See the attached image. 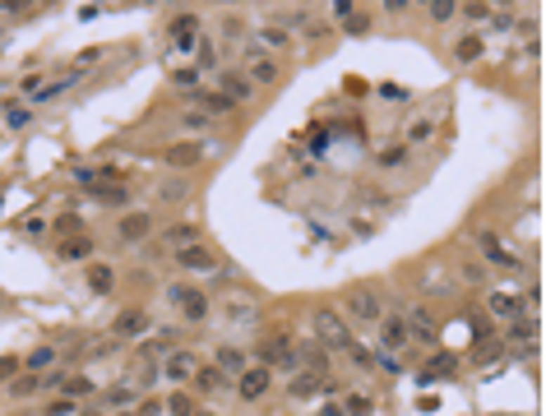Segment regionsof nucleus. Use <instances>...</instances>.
<instances>
[{
    "instance_id": "1",
    "label": "nucleus",
    "mask_w": 546,
    "mask_h": 416,
    "mask_svg": "<svg viewBox=\"0 0 546 416\" xmlns=\"http://www.w3.org/2000/svg\"><path fill=\"white\" fill-rule=\"evenodd\" d=\"M167 301L190 319V324H200V319L209 315V296H204L195 282H171V287H167Z\"/></svg>"
},
{
    "instance_id": "2",
    "label": "nucleus",
    "mask_w": 546,
    "mask_h": 416,
    "mask_svg": "<svg viewBox=\"0 0 546 416\" xmlns=\"http://www.w3.org/2000/svg\"><path fill=\"white\" fill-rule=\"evenodd\" d=\"M315 338L324 342V351H329V347H343L347 351L352 333H347V324L338 319V310H320V315H315Z\"/></svg>"
},
{
    "instance_id": "3",
    "label": "nucleus",
    "mask_w": 546,
    "mask_h": 416,
    "mask_svg": "<svg viewBox=\"0 0 546 416\" xmlns=\"http://www.w3.org/2000/svg\"><path fill=\"white\" fill-rule=\"evenodd\" d=\"M347 315L361 319V324H379V319H384V306H379V296H375V292H366V287H352V292H347Z\"/></svg>"
},
{
    "instance_id": "4",
    "label": "nucleus",
    "mask_w": 546,
    "mask_h": 416,
    "mask_svg": "<svg viewBox=\"0 0 546 416\" xmlns=\"http://www.w3.org/2000/svg\"><path fill=\"white\" fill-rule=\"evenodd\" d=\"M477 250L486 254V264H495V268H519V264H524L495 231H477Z\"/></svg>"
},
{
    "instance_id": "5",
    "label": "nucleus",
    "mask_w": 546,
    "mask_h": 416,
    "mask_svg": "<svg viewBox=\"0 0 546 416\" xmlns=\"http://www.w3.org/2000/svg\"><path fill=\"white\" fill-rule=\"evenodd\" d=\"M171 46H176L181 56H190L195 51V46H200V14H176V19H171Z\"/></svg>"
},
{
    "instance_id": "6",
    "label": "nucleus",
    "mask_w": 546,
    "mask_h": 416,
    "mask_svg": "<svg viewBox=\"0 0 546 416\" xmlns=\"http://www.w3.org/2000/svg\"><path fill=\"white\" fill-rule=\"evenodd\" d=\"M245 79L250 84H273L278 79V60L268 51H259V46H245Z\"/></svg>"
},
{
    "instance_id": "7",
    "label": "nucleus",
    "mask_w": 546,
    "mask_h": 416,
    "mask_svg": "<svg viewBox=\"0 0 546 416\" xmlns=\"http://www.w3.org/2000/svg\"><path fill=\"white\" fill-rule=\"evenodd\" d=\"M268 384H273L268 365H245L241 379H236V394H241L245 403H255V398H264V394H268Z\"/></svg>"
},
{
    "instance_id": "8",
    "label": "nucleus",
    "mask_w": 546,
    "mask_h": 416,
    "mask_svg": "<svg viewBox=\"0 0 546 416\" xmlns=\"http://www.w3.org/2000/svg\"><path fill=\"white\" fill-rule=\"evenodd\" d=\"M176 264L190 268V273H213V268H218V250H209L204 241H195V245H186V250H176Z\"/></svg>"
},
{
    "instance_id": "9",
    "label": "nucleus",
    "mask_w": 546,
    "mask_h": 416,
    "mask_svg": "<svg viewBox=\"0 0 546 416\" xmlns=\"http://www.w3.org/2000/svg\"><path fill=\"white\" fill-rule=\"evenodd\" d=\"M190 107L200 111V116H232L236 102H227L223 93H218V88H200V93L190 98Z\"/></svg>"
},
{
    "instance_id": "10",
    "label": "nucleus",
    "mask_w": 546,
    "mask_h": 416,
    "mask_svg": "<svg viewBox=\"0 0 546 416\" xmlns=\"http://www.w3.org/2000/svg\"><path fill=\"white\" fill-rule=\"evenodd\" d=\"M379 338H384L389 351H403L408 342H412V329H408V319H403V315H384V319H379Z\"/></svg>"
},
{
    "instance_id": "11",
    "label": "nucleus",
    "mask_w": 546,
    "mask_h": 416,
    "mask_svg": "<svg viewBox=\"0 0 546 416\" xmlns=\"http://www.w3.org/2000/svg\"><path fill=\"white\" fill-rule=\"evenodd\" d=\"M486 310L495 319H505V324H514V319L524 315V301H519L514 292H486Z\"/></svg>"
},
{
    "instance_id": "12",
    "label": "nucleus",
    "mask_w": 546,
    "mask_h": 416,
    "mask_svg": "<svg viewBox=\"0 0 546 416\" xmlns=\"http://www.w3.org/2000/svg\"><path fill=\"white\" fill-rule=\"evenodd\" d=\"M250 79L245 74H236V70H218V93H223L227 102H250Z\"/></svg>"
},
{
    "instance_id": "13",
    "label": "nucleus",
    "mask_w": 546,
    "mask_h": 416,
    "mask_svg": "<svg viewBox=\"0 0 546 416\" xmlns=\"http://www.w3.org/2000/svg\"><path fill=\"white\" fill-rule=\"evenodd\" d=\"M116 231H121V241H148V236H153V218H148V213H125L121 222H116Z\"/></svg>"
},
{
    "instance_id": "14",
    "label": "nucleus",
    "mask_w": 546,
    "mask_h": 416,
    "mask_svg": "<svg viewBox=\"0 0 546 416\" xmlns=\"http://www.w3.org/2000/svg\"><path fill=\"white\" fill-rule=\"evenodd\" d=\"M112 329H116V338H144L148 333V310H121Z\"/></svg>"
},
{
    "instance_id": "15",
    "label": "nucleus",
    "mask_w": 546,
    "mask_h": 416,
    "mask_svg": "<svg viewBox=\"0 0 546 416\" xmlns=\"http://www.w3.org/2000/svg\"><path fill=\"white\" fill-rule=\"evenodd\" d=\"M204 153H209V139L171 143V148H167V162H171V167H195V162H204Z\"/></svg>"
},
{
    "instance_id": "16",
    "label": "nucleus",
    "mask_w": 546,
    "mask_h": 416,
    "mask_svg": "<svg viewBox=\"0 0 546 416\" xmlns=\"http://www.w3.org/2000/svg\"><path fill=\"white\" fill-rule=\"evenodd\" d=\"M190 375H195V356L190 351H171L167 361H162V379L167 384H186Z\"/></svg>"
},
{
    "instance_id": "17",
    "label": "nucleus",
    "mask_w": 546,
    "mask_h": 416,
    "mask_svg": "<svg viewBox=\"0 0 546 416\" xmlns=\"http://www.w3.org/2000/svg\"><path fill=\"white\" fill-rule=\"evenodd\" d=\"M509 342L514 347H524V351H533V342H537V319L533 315H519L509 324Z\"/></svg>"
},
{
    "instance_id": "18",
    "label": "nucleus",
    "mask_w": 546,
    "mask_h": 416,
    "mask_svg": "<svg viewBox=\"0 0 546 416\" xmlns=\"http://www.w3.org/2000/svg\"><path fill=\"white\" fill-rule=\"evenodd\" d=\"M195 241H200V227H195V222H176V227L162 236L167 250H186V245H195Z\"/></svg>"
},
{
    "instance_id": "19",
    "label": "nucleus",
    "mask_w": 546,
    "mask_h": 416,
    "mask_svg": "<svg viewBox=\"0 0 546 416\" xmlns=\"http://www.w3.org/2000/svg\"><path fill=\"white\" fill-rule=\"evenodd\" d=\"M408 329H412V338H422V342H435V319L426 315L422 306H412V315H408Z\"/></svg>"
},
{
    "instance_id": "20",
    "label": "nucleus",
    "mask_w": 546,
    "mask_h": 416,
    "mask_svg": "<svg viewBox=\"0 0 546 416\" xmlns=\"http://www.w3.org/2000/svg\"><path fill=\"white\" fill-rule=\"evenodd\" d=\"M89 254H93L89 236H70V241H60V259H65V264H79V259H89Z\"/></svg>"
},
{
    "instance_id": "21",
    "label": "nucleus",
    "mask_w": 546,
    "mask_h": 416,
    "mask_svg": "<svg viewBox=\"0 0 546 416\" xmlns=\"http://www.w3.org/2000/svg\"><path fill=\"white\" fill-rule=\"evenodd\" d=\"M213 361H218V370H223V375H241L245 365H250V361H245V351H236V347H218Z\"/></svg>"
},
{
    "instance_id": "22",
    "label": "nucleus",
    "mask_w": 546,
    "mask_h": 416,
    "mask_svg": "<svg viewBox=\"0 0 546 416\" xmlns=\"http://www.w3.org/2000/svg\"><path fill=\"white\" fill-rule=\"evenodd\" d=\"M259 42H264L268 56H273V51H282V46L292 42V33L282 28V23H264V28H259Z\"/></svg>"
},
{
    "instance_id": "23",
    "label": "nucleus",
    "mask_w": 546,
    "mask_h": 416,
    "mask_svg": "<svg viewBox=\"0 0 546 416\" xmlns=\"http://www.w3.org/2000/svg\"><path fill=\"white\" fill-rule=\"evenodd\" d=\"M116 287V273L107 268V264H93L89 268V292H98V296H107Z\"/></svg>"
},
{
    "instance_id": "24",
    "label": "nucleus",
    "mask_w": 546,
    "mask_h": 416,
    "mask_svg": "<svg viewBox=\"0 0 546 416\" xmlns=\"http://www.w3.org/2000/svg\"><path fill=\"white\" fill-rule=\"evenodd\" d=\"M454 56L463 60V65H472V60L481 56V37L477 33H463V37H458V46H454Z\"/></svg>"
},
{
    "instance_id": "25",
    "label": "nucleus",
    "mask_w": 546,
    "mask_h": 416,
    "mask_svg": "<svg viewBox=\"0 0 546 416\" xmlns=\"http://www.w3.org/2000/svg\"><path fill=\"white\" fill-rule=\"evenodd\" d=\"M28 370L33 375H42V370H51V365H56V347H37V351H28Z\"/></svg>"
},
{
    "instance_id": "26",
    "label": "nucleus",
    "mask_w": 546,
    "mask_h": 416,
    "mask_svg": "<svg viewBox=\"0 0 546 416\" xmlns=\"http://www.w3.org/2000/svg\"><path fill=\"white\" fill-rule=\"evenodd\" d=\"M84 74H89V70H74V74H65L60 84H46V88H37V102H51V98H60V93H65L70 84H79Z\"/></svg>"
},
{
    "instance_id": "27",
    "label": "nucleus",
    "mask_w": 546,
    "mask_h": 416,
    "mask_svg": "<svg viewBox=\"0 0 546 416\" xmlns=\"http://www.w3.org/2000/svg\"><path fill=\"white\" fill-rule=\"evenodd\" d=\"M93 195L102 199V204H112V208H121V204H130V190L125 186H98Z\"/></svg>"
},
{
    "instance_id": "28",
    "label": "nucleus",
    "mask_w": 546,
    "mask_h": 416,
    "mask_svg": "<svg viewBox=\"0 0 546 416\" xmlns=\"http://www.w3.org/2000/svg\"><path fill=\"white\" fill-rule=\"evenodd\" d=\"M431 134H435V121H431V116H422V121L408 125V143H426Z\"/></svg>"
},
{
    "instance_id": "29",
    "label": "nucleus",
    "mask_w": 546,
    "mask_h": 416,
    "mask_svg": "<svg viewBox=\"0 0 546 416\" xmlns=\"http://www.w3.org/2000/svg\"><path fill=\"white\" fill-rule=\"evenodd\" d=\"M56 231H60V241H70V236H84V218L65 213V218H56Z\"/></svg>"
},
{
    "instance_id": "30",
    "label": "nucleus",
    "mask_w": 546,
    "mask_h": 416,
    "mask_svg": "<svg viewBox=\"0 0 546 416\" xmlns=\"http://www.w3.org/2000/svg\"><path fill=\"white\" fill-rule=\"evenodd\" d=\"M167 412L171 416H195V398H190V394H171L167 398Z\"/></svg>"
},
{
    "instance_id": "31",
    "label": "nucleus",
    "mask_w": 546,
    "mask_h": 416,
    "mask_svg": "<svg viewBox=\"0 0 546 416\" xmlns=\"http://www.w3.org/2000/svg\"><path fill=\"white\" fill-rule=\"evenodd\" d=\"M74 181H79L84 190H98L102 181H107V171H93V167H79V171H74Z\"/></svg>"
},
{
    "instance_id": "32",
    "label": "nucleus",
    "mask_w": 546,
    "mask_h": 416,
    "mask_svg": "<svg viewBox=\"0 0 546 416\" xmlns=\"http://www.w3.org/2000/svg\"><path fill=\"white\" fill-rule=\"evenodd\" d=\"M171 84L195 88V84H200V65H181V70H171Z\"/></svg>"
},
{
    "instance_id": "33",
    "label": "nucleus",
    "mask_w": 546,
    "mask_h": 416,
    "mask_svg": "<svg viewBox=\"0 0 546 416\" xmlns=\"http://www.w3.org/2000/svg\"><path fill=\"white\" fill-rule=\"evenodd\" d=\"M60 389H65L70 398H84V394H93V384L84 379V375H74V379H60Z\"/></svg>"
},
{
    "instance_id": "34",
    "label": "nucleus",
    "mask_w": 546,
    "mask_h": 416,
    "mask_svg": "<svg viewBox=\"0 0 546 416\" xmlns=\"http://www.w3.org/2000/svg\"><path fill=\"white\" fill-rule=\"evenodd\" d=\"M28 121H33V107H14L10 116H5V125H10V130H23Z\"/></svg>"
},
{
    "instance_id": "35",
    "label": "nucleus",
    "mask_w": 546,
    "mask_h": 416,
    "mask_svg": "<svg viewBox=\"0 0 546 416\" xmlns=\"http://www.w3.org/2000/svg\"><path fill=\"white\" fill-rule=\"evenodd\" d=\"M458 14H463V19H468V23H481V19H490V14H495V10H490V5H463V10H458Z\"/></svg>"
},
{
    "instance_id": "36",
    "label": "nucleus",
    "mask_w": 546,
    "mask_h": 416,
    "mask_svg": "<svg viewBox=\"0 0 546 416\" xmlns=\"http://www.w3.org/2000/svg\"><path fill=\"white\" fill-rule=\"evenodd\" d=\"M347 356H352V361H357L361 370H370V361H375V356H370V351L361 347V342H347Z\"/></svg>"
},
{
    "instance_id": "37",
    "label": "nucleus",
    "mask_w": 546,
    "mask_h": 416,
    "mask_svg": "<svg viewBox=\"0 0 546 416\" xmlns=\"http://www.w3.org/2000/svg\"><path fill=\"white\" fill-rule=\"evenodd\" d=\"M403 157H408V148H384V153H379V167H398Z\"/></svg>"
},
{
    "instance_id": "38",
    "label": "nucleus",
    "mask_w": 546,
    "mask_h": 416,
    "mask_svg": "<svg viewBox=\"0 0 546 416\" xmlns=\"http://www.w3.org/2000/svg\"><path fill=\"white\" fill-rule=\"evenodd\" d=\"M204 121H209V116H200V111H186V116H181L186 130H204Z\"/></svg>"
},
{
    "instance_id": "39",
    "label": "nucleus",
    "mask_w": 546,
    "mask_h": 416,
    "mask_svg": "<svg viewBox=\"0 0 546 416\" xmlns=\"http://www.w3.org/2000/svg\"><path fill=\"white\" fill-rule=\"evenodd\" d=\"M454 14H458V5H431V19H440V23L454 19Z\"/></svg>"
},
{
    "instance_id": "40",
    "label": "nucleus",
    "mask_w": 546,
    "mask_h": 416,
    "mask_svg": "<svg viewBox=\"0 0 546 416\" xmlns=\"http://www.w3.org/2000/svg\"><path fill=\"white\" fill-rule=\"evenodd\" d=\"M366 398H361V394H347V412H352V416H361V412H366Z\"/></svg>"
},
{
    "instance_id": "41",
    "label": "nucleus",
    "mask_w": 546,
    "mask_h": 416,
    "mask_svg": "<svg viewBox=\"0 0 546 416\" xmlns=\"http://www.w3.org/2000/svg\"><path fill=\"white\" fill-rule=\"evenodd\" d=\"M200 384H204V389H218V384H223V370H204Z\"/></svg>"
},
{
    "instance_id": "42",
    "label": "nucleus",
    "mask_w": 546,
    "mask_h": 416,
    "mask_svg": "<svg viewBox=\"0 0 546 416\" xmlns=\"http://www.w3.org/2000/svg\"><path fill=\"white\" fill-rule=\"evenodd\" d=\"M14 370H19V361H14V356H0V379H10Z\"/></svg>"
},
{
    "instance_id": "43",
    "label": "nucleus",
    "mask_w": 546,
    "mask_h": 416,
    "mask_svg": "<svg viewBox=\"0 0 546 416\" xmlns=\"http://www.w3.org/2000/svg\"><path fill=\"white\" fill-rule=\"evenodd\" d=\"M379 370H389V375H398V361H394V351H384V356H379Z\"/></svg>"
},
{
    "instance_id": "44",
    "label": "nucleus",
    "mask_w": 546,
    "mask_h": 416,
    "mask_svg": "<svg viewBox=\"0 0 546 416\" xmlns=\"http://www.w3.org/2000/svg\"><path fill=\"white\" fill-rule=\"evenodd\" d=\"M223 28H227V42H236V37H241V19H227Z\"/></svg>"
},
{
    "instance_id": "45",
    "label": "nucleus",
    "mask_w": 546,
    "mask_h": 416,
    "mask_svg": "<svg viewBox=\"0 0 546 416\" xmlns=\"http://www.w3.org/2000/svg\"><path fill=\"white\" fill-rule=\"evenodd\" d=\"M121 416H139V412H121Z\"/></svg>"
}]
</instances>
